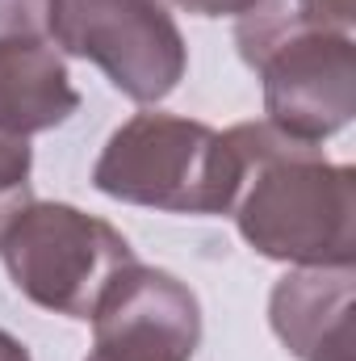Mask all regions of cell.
<instances>
[{
	"label": "cell",
	"instance_id": "14",
	"mask_svg": "<svg viewBox=\"0 0 356 361\" xmlns=\"http://www.w3.org/2000/svg\"><path fill=\"white\" fill-rule=\"evenodd\" d=\"M89 361H101V357H89Z\"/></svg>",
	"mask_w": 356,
	"mask_h": 361
},
{
	"label": "cell",
	"instance_id": "9",
	"mask_svg": "<svg viewBox=\"0 0 356 361\" xmlns=\"http://www.w3.org/2000/svg\"><path fill=\"white\" fill-rule=\"evenodd\" d=\"M352 21L356 0H252L235 21V47L243 63L256 72V63L285 38H298L310 30L352 34Z\"/></svg>",
	"mask_w": 356,
	"mask_h": 361
},
{
	"label": "cell",
	"instance_id": "12",
	"mask_svg": "<svg viewBox=\"0 0 356 361\" xmlns=\"http://www.w3.org/2000/svg\"><path fill=\"white\" fill-rule=\"evenodd\" d=\"M177 4L197 17H239L252 0H177Z\"/></svg>",
	"mask_w": 356,
	"mask_h": 361
},
{
	"label": "cell",
	"instance_id": "8",
	"mask_svg": "<svg viewBox=\"0 0 356 361\" xmlns=\"http://www.w3.org/2000/svg\"><path fill=\"white\" fill-rule=\"evenodd\" d=\"M80 109V92L51 38H0V130L42 135Z\"/></svg>",
	"mask_w": 356,
	"mask_h": 361
},
{
	"label": "cell",
	"instance_id": "2",
	"mask_svg": "<svg viewBox=\"0 0 356 361\" xmlns=\"http://www.w3.org/2000/svg\"><path fill=\"white\" fill-rule=\"evenodd\" d=\"M92 185L113 202L164 214H227L239 189V156L214 126L147 109L109 135Z\"/></svg>",
	"mask_w": 356,
	"mask_h": 361
},
{
	"label": "cell",
	"instance_id": "5",
	"mask_svg": "<svg viewBox=\"0 0 356 361\" xmlns=\"http://www.w3.org/2000/svg\"><path fill=\"white\" fill-rule=\"evenodd\" d=\"M265 80V122L272 130L323 147L356 114V42L352 34L310 30L285 38L256 63Z\"/></svg>",
	"mask_w": 356,
	"mask_h": 361
},
{
	"label": "cell",
	"instance_id": "11",
	"mask_svg": "<svg viewBox=\"0 0 356 361\" xmlns=\"http://www.w3.org/2000/svg\"><path fill=\"white\" fill-rule=\"evenodd\" d=\"M51 0H0V38H46Z\"/></svg>",
	"mask_w": 356,
	"mask_h": 361
},
{
	"label": "cell",
	"instance_id": "1",
	"mask_svg": "<svg viewBox=\"0 0 356 361\" xmlns=\"http://www.w3.org/2000/svg\"><path fill=\"white\" fill-rule=\"evenodd\" d=\"M239 156L235 227L268 261L352 265L356 261V169L323 160V147L298 143L268 122L227 130Z\"/></svg>",
	"mask_w": 356,
	"mask_h": 361
},
{
	"label": "cell",
	"instance_id": "7",
	"mask_svg": "<svg viewBox=\"0 0 356 361\" xmlns=\"http://www.w3.org/2000/svg\"><path fill=\"white\" fill-rule=\"evenodd\" d=\"M352 265L289 269L268 294V324L298 361H352Z\"/></svg>",
	"mask_w": 356,
	"mask_h": 361
},
{
	"label": "cell",
	"instance_id": "6",
	"mask_svg": "<svg viewBox=\"0 0 356 361\" xmlns=\"http://www.w3.org/2000/svg\"><path fill=\"white\" fill-rule=\"evenodd\" d=\"M201 345L197 294L168 269H122L92 311V357L101 361H193Z\"/></svg>",
	"mask_w": 356,
	"mask_h": 361
},
{
	"label": "cell",
	"instance_id": "3",
	"mask_svg": "<svg viewBox=\"0 0 356 361\" xmlns=\"http://www.w3.org/2000/svg\"><path fill=\"white\" fill-rule=\"evenodd\" d=\"M0 257L34 307L68 319H92L109 281L139 261L113 223L68 202H30L8 227Z\"/></svg>",
	"mask_w": 356,
	"mask_h": 361
},
{
	"label": "cell",
	"instance_id": "10",
	"mask_svg": "<svg viewBox=\"0 0 356 361\" xmlns=\"http://www.w3.org/2000/svg\"><path fill=\"white\" fill-rule=\"evenodd\" d=\"M30 169H34L30 139L0 130V244L8 235V227L17 223V214L34 202V193H30Z\"/></svg>",
	"mask_w": 356,
	"mask_h": 361
},
{
	"label": "cell",
	"instance_id": "4",
	"mask_svg": "<svg viewBox=\"0 0 356 361\" xmlns=\"http://www.w3.org/2000/svg\"><path fill=\"white\" fill-rule=\"evenodd\" d=\"M46 38L89 59L139 105H155L184 80L189 47L164 0H51Z\"/></svg>",
	"mask_w": 356,
	"mask_h": 361
},
{
	"label": "cell",
	"instance_id": "13",
	"mask_svg": "<svg viewBox=\"0 0 356 361\" xmlns=\"http://www.w3.org/2000/svg\"><path fill=\"white\" fill-rule=\"evenodd\" d=\"M0 361H30V349L17 336H8L4 328H0Z\"/></svg>",
	"mask_w": 356,
	"mask_h": 361
}]
</instances>
